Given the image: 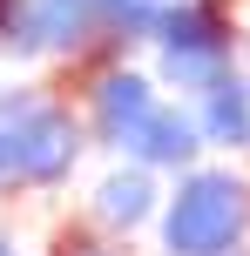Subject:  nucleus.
Here are the masks:
<instances>
[{
    "mask_svg": "<svg viewBox=\"0 0 250 256\" xmlns=\"http://www.w3.org/2000/svg\"><path fill=\"white\" fill-rule=\"evenodd\" d=\"M88 128L54 81L0 88V196H54L75 182Z\"/></svg>",
    "mask_w": 250,
    "mask_h": 256,
    "instance_id": "nucleus-1",
    "label": "nucleus"
},
{
    "mask_svg": "<svg viewBox=\"0 0 250 256\" xmlns=\"http://www.w3.org/2000/svg\"><path fill=\"white\" fill-rule=\"evenodd\" d=\"M156 236L162 256H223L250 243V176L189 162L156 209Z\"/></svg>",
    "mask_w": 250,
    "mask_h": 256,
    "instance_id": "nucleus-2",
    "label": "nucleus"
},
{
    "mask_svg": "<svg viewBox=\"0 0 250 256\" xmlns=\"http://www.w3.org/2000/svg\"><path fill=\"white\" fill-rule=\"evenodd\" d=\"M156 48V81L189 102L196 88H210L223 68L243 61V27L230 0H162V20L149 34Z\"/></svg>",
    "mask_w": 250,
    "mask_h": 256,
    "instance_id": "nucleus-3",
    "label": "nucleus"
},
{
    "mask_svg": "<svg viewBox=\"0 0 250 256\" xmlns=\"http://www.w3.org/2000/svg\"><path fill=\"white\" fill-rule=\"evenodd\" d=\"M68 68V81H75V115L81 128H88V148H108V155H122V142L135 135V122L149 115V108L162 102V81L149 74V68H135L122 48H95V54H81V61H61Z\"/></svg>",
    "mask_w": 250,
    "mask_h": 256,
    "instance_id": "nucleus-4",
    "label": "nucleus"
},
{
    "mask_svg": "<svg viewBox=\"0 0 250 256\" xmlns=\"http://www.w3.org/2000/svg\"><path fill=\"white\" fill-rule=\"evenodd\" d=\"M156 209H162V176L142 168V162H115V168L88 189V209H81V216H88L102 236H122V243H129L135 230L156 222Z\"/></svg>",
    "mask_w": 250,
    "mask_h": 256,
    "instance_id": "nucleus-5",
    "label": "nucleus"
},
{
    "mask_svg": "<svg viewBox=\"0 0 250 256\" xmlns=\"http://www.w3.org/2000/svg\"><path fill=\"white\" fill-rule=\"evenodd\" d=\"M122 162H142V168H156V176H183L189 162H203V128L189 115V102H169V94H162V102L135 122V135L122 142Z\"/></svg>",
    "mask_w": 250,
    "mask_h": 256,
    "instance_id": "nucleus-6",
    "label": "nucleus"
},
{
    "mask_svg": "<svg viewBox=\"0 0 250 256\" xmlns=\"http://www.w3.org/2000/svg\"><path fill=\"white\" fill-rule=\"evenodd\" d=\"M189 115L203 128V148H230V155H250V68H223L210 88L189 94Z\"/></svg>",
    "mask_w": 250,
    "mask_h": 256,
    "instance_id": "nucleus-7",
    "label": "nucleus"
},
{
    "mask_svg": "<svg viewBox=\"0 0 250 256\" xmlns=\"http://www.w3.org/2000/svg\"><path fill=\"white\" fill-rule=\"evenodd\" d=\"M34 48H41V61H81V54L115 48V40H102L95 0H34Z\"/></svg>",
    "mask_w": 250,
    "mask_h": 256,
    "instance_id": "nucleus-8",
    "label": "nucleus"
},
{
    "mask_svg": "<svg viewBox=\"0 0 250 256\" xmlns=\"http://www.w3.org/2000/svg\"><path fill=\"white\" fill-rule=\"evenodd\" d=\"M95 7H102V40H115L122 54L142 48L162 20V0H95Z\"/></svg>",
    "mask_w": 250,
    "mask_h": 256,
    "instance_id": "nucleus-9",
    "label": "nucleus"
},
{
    "mask_svg": "<svg viewBox=\"0 0 250 256\" xmlns=\"http://www.w3.org/2000/svg\"><path fill=\"white\" fill-rule=\"evenodd\" d=\"M48 256H129V243H122V236H102L88 216H75V222H61V230H54Z\"/></svg>",
    "mask_w": 250,
    "mask_h": 256,
    "instance_id": "nucleus-10",
    "label": "nucleus"
},
{
    "mask_svg": "<svg viewBox=\"0 0 250 256\" xmlns=\"http://www.w3.org/2000/svg\"><path fill=\"white\" fill-rule=\"evenodd\" d=\"M0 54L41 61V48H34V0H0Z\"/></svg>",
    "mask_w": 250,
    "mask_h": 256,
    "instance_id": "nucleus-11",
    "label": "nucleus"
},
{
    "mask_svg": "<svg viewBox=\"0 0 250 256\" xmlns=\"http://www.w3.org/2000/svg\"><path fill=\"white\" fill-rule=\"evenodd\" d=\"M0 256H21V243H14V236H7V230H0Z\"/></svg>",
    "mask_w": 250,
    "mask_h": 256,
    "instance_id": "nucleus-12",
    "label": "nucleus"
},
{
    "mask_svg": "<svg viewBox=\"0 0 250 256\" xmlns=\"http://www.w3.org/2000/svg\"><path fill=\"white\" fill-rule=\"evenodd\" d=\"M223 256H250V243H237V250H223Z\"/></svg>",
    "mask_w": 250,
    "mask_h": 256,
    "instance_id": "nucleus-13",
    "label": "nucleus"
},
{
    "mask_svg": "<svg viewBox=\"0 0 250 256\" xmlns=\"http://www.w3.org/2000/svg\"><path fill=\"white\" fill-rule=\"evenodd\" d=\"M0 61H7V54H0Z\"/></svg>",
    "mask_w": 250,
    "mask_h": 256,
    "instance_id": "nucleus-14",
    "label": "nucleus"
}]
</instances>
